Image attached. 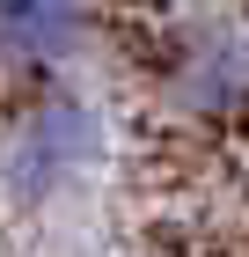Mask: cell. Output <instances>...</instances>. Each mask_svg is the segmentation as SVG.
I'll list each match as a JSON object with an SVG mask.
<instances>
[{
	"label": "cell",
	"instance_id": "cell-2",
	"mask_svg": "<svg viewBox=\"0 0 249 257\" xmlns=\"http://www.w3.org/2000/svg\"><path fill=\"white\" fill-rule=\"evenodd\" d=\"M169 103L191 118H249V30L242 22H191L169 44Z\"/></svg>",
	"mask_w": 249,
	"mask_h": 257
},
{
	"label": "cell",
	"instance_id": "cell-1",
	"mask_svg": "<svg viewBox=\"0 0 249 257\" xmlns=\"http://www.w3.org/2000/svg\"><path fill=\"white\" fill-rule=\"evenodd\" d=\"M103 162V110L74 88H44L0 133V198L8 206H52Z\"/></svg>",
	"mask_w": 249,
	"mask_h": 257
},
{
	"label": "cell",
	"instance_id": "cell-3",
	"mask_svg": "<svg viewBox=\"0 0 249 257\" xmlns=\"http://www.w3.org/2000/svg\"><path fill=\"white\" fill-rule=\"evenodd\" d=\"M96 37V8L88 0H0V66L22 81H44L74 66Z\"/></svg>",
	"mask_w": 249,
	"mask_h": 257
}]
</instances>
